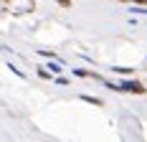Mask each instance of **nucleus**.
<instances>
[{"label":"nucleus","mask_w":147,"mask_h":142,"mask_svg":"<svg viewBox=\"0 0 147 142\" xmlns=\"http://www.w3.org/2000/svg\"><path fill=\"white\" fill-rule=\"evenodd\" d=\"M114 71H119V74H124V76H129V74H132V69H124V66H114Z\"/></svg>","instance_id":"nucleus-3"},{"label":"nucleus","mask_w":147,"mask_h":142,"mask_svg":"<svg viewBox=\"0 0 147 142\" xmlns=\"http://www.w3.org/2000/svg\"><path fill=\"white\" fill-rule=\"evenodd\" d=\"M119 89H127L129 94H145V86L140 84V81H122Z\"/></svg>","instance_id":"nucleus-1"},{"label":"nucleus","mask_w":147,"mask_h":142,"mask_svg":"<svg viewBox=\"0 0 147 142\" xmlns=\"http://www.w3.org/2000/svg\"><path fill=\"white\" fill-rule=\"evenodd\" d=\"M56 3H61L63 8H69V5H71V0H56Z\"/></svg>","instance_id":"nucleus-4"},{"label":"nucleus","mask_w":147,"mask_h":142,"mask_svg":"<svg viewBox=\"0 0 147 142\" xmlns=\"http://www.w3.org/2000/svg\"><path fill=\"white\" fill-rule=\"evenodd\" d=\"M84 101H89V104H96V107H102V99H94V97H81Z\"/></svg>","instance_id":"nucleus-2"}]
</instances>
